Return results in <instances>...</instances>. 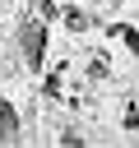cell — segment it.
I'll return each instance as SVG.
<instances>
[{"instance_id":"obj_1","label":"cell","mask_w":139,"mask_h":148,"mask_svg":"<svg viewBox=\"0 0 139 148\" xmlns=\"http://www.w3.org/2000/svg\"><path fill=\"white\" fill-rule=\"evenodd\" d=\"M23 42H28V60H32V65H42V42H46V32H42V28H28V32H23Z\"/></svg>"},{"instance_id":"obj_2","label":"cell","mask_w":139,"mask_h":148,"mask_svg":"<svg viewBox=\"0 0 139 148\" xmlns=\"http://www.w3.org/2000/svg\"><path fill=\"white\" fill-rule=\"evenodd\" d=\"M14 130H19L14 106H9V102H0V139H14Z\"/></svg>"}]
</instances>
